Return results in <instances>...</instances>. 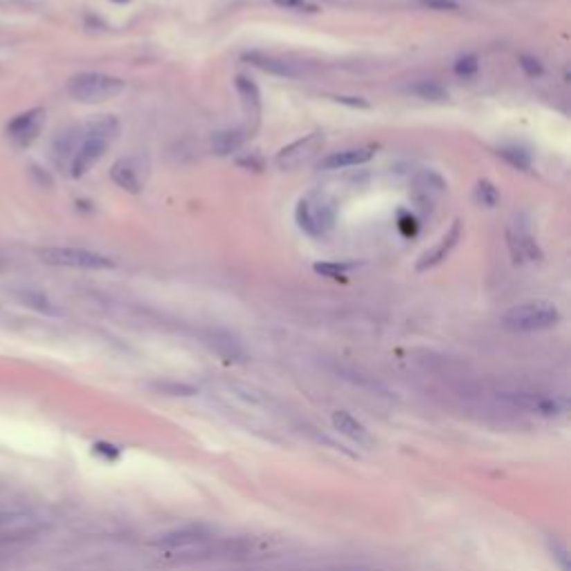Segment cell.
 Instances as JSON below:
<instances>
[{
	"instance_id": "7c38bea8",
	"label": "cell",
	"mask_w": 571,
	"mask_h": 571,
	"mask_svg": "<svg viewBox=\"0 0 571 571\" xmlns=\"http://www.w3.org/2000/svg\"><path fill=\"white\" fill-rule=\"evenodd\" d=\"M373 154H375V147L339 149V152L324 156L322 161H319V167L322 170H342V167H350V165H362V163L370 161Z\"/></svg>"
},
{
	"instance_id": "d4e9b609",
	"label": "cell",
	"mask_w": 571,
	"mask_h": 571,
	"mask_svg": "<svg viewBox=\"0 0 571 571\" xmlns=\"http://www.w3.org/2000/svg\"><path fill=\"white\" fill-rule=\"evenodd\" d=\"M520 67L525 69L527 76H540V74H543V65H540L536 58H531V56L520 58Z\"/></svg>"
},
{
	"instance_id": "3957f363",
	"label": "cell",
	"mask_w": 571,
	"mask_h": 571,
	"mask_svg": "<svg viewBox=\"0 0 571 571\" xmlns=\"http://www.w3.org/2000/svg\"><path fill=\"white\" fill-rule=\"evenodd\" d=\"M560 319V310L549 302H529L523 306H516L505 313L502 324L516 333H534V330H545L556 326Z\"/></svg>"
},
{
	"instance_id": "52a82bcc",
	"label": "cell",
	"mask_w": 571,
	"mask_h": 571,
	"mask_svg": "<svg viewBox=\"0 0 571 571\" xmlns=\"http://www.w3.org/2000/svg\"><path fill=\"white\" fill-rule=\"evenodd\" d=\"M45 125V112L41 107L29 109V112L18 114L12 123L7 125V136L12 138L16 145H29L34 138L41 134V129Z\"/></svg>"
},
{
	"instance_id": "8992f818",
	"label": "cell",
	"mask_w": 571,
	"mask_h": 571,
	"mask_svg": "<svg viewBox=\"0 0 571 571\" xmlns=\"http://www.w3.org/2000/svg\"><path fill=\"white\" fill-rule=\"evenodd\" d=\"M322 145H324V134L313 132L304 138H299L295 143L286 145L282 152L277 154L275 165L279 170H297V167L313 161V158L322 152Z\"/></svg>"
},
{
	"instance_id": "e0dca14e",
	"label": "cell",
	"mask_w": 571,
	"mask_h": 571,
	"mask_svg": "<svg viewBox=\"0 0 571 571\" xmlns=\"http://www.w3.org/2000/svg\"><path fill=\"white\" fill-rule=\"evenodd\" d=\"M235 87H237L239 96H242L246 109L257 118L259 105H262V94H259V87L253 81H250V78H246V76H237L235 78Z\"/></svg>"
},
{
	"instance_id": "ba28073f",
	"label": "cell",
	"mask_w": 571,
	"mask_h": 571,
	"mask_svg": "<svg viewBox=\"0 0 571 571\" xmlns=\"http://www.w3.org/2000/svg\"><path fill=\"white\" fill-rule=\"evenodd\" d=\"M109 176H112V181L118 188L127 190V192H141V188L145 183V165L141 158L136 156L118 158L112 165V170H109Z\"/></svg>"
},
{
	"instance_id": "cb8c5ba5",
	"label": "cell",
	"mask_w": 571,
	"mask_h": 571,
	"mask_svg": "<svg viewBox=\"0 0 571 571\" xmlns=\"http://www.w3.org/2000/svg\"><path fill=\"white\" fill-rule=\"evenodd\" d=\"M455 72L460 76H471L478 72V58L475 56H462L455 61Z\"/></svg>"
},
{
	"instance_id": "8fae6325",
	"label": "cell",
	"mask_w": 571,
	"mask_h": 571,
	"mask_svg": "<svg viewBox=\"0 0 571 571\" xmlns=\"http://www.w3.org/2000/svg\"><path fill=\"white\" fill-rule=\"evenodd\" d=\"M460 233H462V224H460V221H453V226H451L448 233H446L442 239H439V244H437L435 248L426 250V253H424L422 257H419L417 270H428V268L437 266L439 262H444L446 255L455 248L457 239H460Z\"/></svg>"
},
{
	"instance_id": "83f0119b",
	"label": "cell",
	"mask_w": 571,
	"mask_h": 571,
	"mask_svg": "<svg viewBox=\"0 0 571 571\" xmlns=\"http://www.w3.org/2000/svg\"><path fill=\"white\" fill-rule=\"evenodd\" d=\"M116 3H125V0H116Z\"/></svg>"
},
{
	"instance_id": "ffe728a7",
	"label": "cell",
	"mask_w": 571,
	"mask_h": 571,
	"mask_svg": "<svg viewBox=\"0 0 571 571\" xmlns=\"http://www.w3.org/2000/svg\"><path fill=\"white\" fill-rule=\"evenodd\" d=\"M500 154H502L511 165H516L520 170H527L531 165L529 152H525L523 147H502V149H500Z\"/></svg>"
},
{
	"instance_id": "30bf717a",
	"label": "cell",
	"mask_w": 571,
	"mask_h": 571,
	"mask_svg": "<svg viewBox=\"0 0 571 571\" xmlns=\"http://www.w3.org/2000/svg\"><path fill=\"white\" fill-rule=\"evenodd\" d=\"M333 426L342 433L344 437H348L350 442H355L359 446H373V435L368 433V428L355 419L353 415H348L346 410H335L333 413Z\"/></svg>"
},
{
	"instance_id": "ac0fdd59",
	"label": "cell",
	"mask_w": 571,
	"mask_h": 571,
	"mask_svg": "<svg viewBox=\"0 0 571 571\" xmlns=\"http://www.w3.org/2000/svg\"><path fill=\"white\" fill-rule=\"evenodd\" d=\"M410 92L419 98H426V101H444L446 98V89L435 81H419L410 87Z\"/></svg>"
},
{
	"instance_id": "44dd1931",
	"label": "cell",
	"mask_w": 571,
	"mask_h": 571,
	"mask_svg": "<svg viewBox=\"0 0 571 571\" xmlns=\"http://www.w3.org/2000/svg\"><path fill=\"white\" fill-rule=\"evenodd\" d=\"M348 270V264H315V273L328 279H344Z\"/></svg>"
},
{
	"instance_id": "4fadbf2b",
	"label": "cell",
	"mask_w": 571,
	"mask_h": 571,
	"mask_svg": "<svg viewBox=\"0 0 571 571\" xmlns=\"http://www.w3.org/2000/svg\"><path fill=\"white\" fill-rule=\"evenodd\" d=\"M250 63H253L255 67L259 69H264V72L268 74H277V76H286V78H295L304 72L302 67H299L297 63H290V61H284V58H277V56H266V54H248L246 56Z\"/></svg>"
},
{
	"instance_id": "d6986e66",
	"label": "cell",
	"mask_w": 571,
	"mask_h": 571,
	"mask_svg": "<svg viewBox=\"0 0 571 571\" xmlns=\"http://www.w3.org/2000/svg\"><path fill=\"white\" fill-rule=\"evenodd\" d=\"M475 199H478L480 206L493 208V206H498V201H500V192H498V188H496L493 183L487 181V179H482V181H480L478 188H475Z\"/></svg>"
},
{
	"instance_id": "2e32d148",
	"label": "cell",
	"mask_w": 571,
	"mask_h": 571,
	"mask_svg": "<svg viewBox=\"0 0 571 571\" xmlns=\"http://www.w3.org/2000/svg\"><path fill=\"white\" fill-rule=\"evenodd\" d=\"M246 129H224L212 136V149L219 156H228L237 152L239 147L246 143Z\"/></svg>"
},
{
	"instance_id": "7402d4cb",
	"label": "cell",
	"mask_w": 571,
	"mask_h": 571,
	"mask_svg": "<svg viewBox=\"0 0 571 571\" xmlns=\"http://www.w3.org/2000/svg\"><path fill=\"white\" fill-rule=\"evenodd\" d=\"M21 299L25 304H29L32 308H38V310H45V313H54V308L52 304L47 302V297L43 293H32V290H25V293L21 295Z\"/></svg>"
},
{
	"instance_id": "4316f807",
	"label": "cell",
	"mask_w": 571,
	"mask_h": 571,
	"mask_svg": "<svg viewBox=\"0 0 571 571\" xmlns=\"http://www.w3.org/2000/svg\"><path fill=\"white\" fill-rule=\"evenodd\" d=\"M335 101L339 103H348V105H362V107H368L366 101H362V98H350V96H337Z\"/></svg>"
},
{
	"instance_id": "9c48e42d",
	"label": "cell",
	"mask_w": 571,
	"mask_h": 571,
	"mask_svg": "<svg viewBox=\"0 0 571 571\" xmlns=\"http://www.w3.org/2000/svg\"><path fill=\"white\" fill-rule=\"evenodd\" d=\"M36 531V518L21 511H5L0 514V540L16 543L25 536H32Z\"/></svg>"
},
{
	"instance_id": "484cf974",
	"label": "cell",
	"mask_w": 571,
	"mask_h": 571,
	"mask_svg": "<svg viewBox=\"0 0 571 571\" xmlns=\"http://www.w3.org/2000/svg\"><path fill=\"white\" fill-rule=\"evenodd\" d=\"M422 3L430 9H457V3H453V0H422Z\"/></svg>"
},
{
	"instance_id": "5b68a950",
	"label": "cell",
	"mask_w": 571,
	"mask_h": 571,
	"mask_svg": "<svg viewBox=\"0 0 571 571\" xmlns=\"http://www.w3.org/2000/svg\"><path fill=\"white\" fill-rule=\"evenodd\" d=\"M295 219L302 230H306L308 235L319 237L324 235L326 230L333 228L335 221V210L330 203L322 201V199H302L297 203Z\"/></svg>"
},
{
	"instance_id": "9a60e30c",
	"label": "cell",
	"mask_w": 571,
	"mask_h": 571,
	"mask_svg": "<svg viewBox=\"0 0 571 571\" xmlns=\"http://www.w3.org/2000/svg\"><path fill=\"white\" fill-rule=\"evenodd\" d=\"M208 344H210V348L215 350V353H219L226 359H244V346L239 344L230 333H224V330H215V333H210Z\"/></svg>"
},
{
	"instance_id": "277c9868",
	"label": "cell",
	"mask_w": 571,
	"mask_h": 571,
	"mask_svg": "<svg viewBox=\"0 0 571 571\" xmlns=\"http://www.w3.org/2000/svg\"><path fill=\"white\" fill-rule=\"evenodd\" d=\"M38 259L47 266L76 268V270H107L116 266L114 259L85 248H61V246L41 248L38 250Z\"/></svg>"
},
{
	"instance_id": "603a6c76",
	"label": "cell",
	"mask_w": 571,
	"mask_h": 571,
	"mask_svg": "<svg viewBox=\"0 0 571 571\" xmlns=\"http://www.w3.org/2000/svg\"><path fill=\"white\" fill-rule=\"evenodd\" d=\"M273 3L279 5L282 9H293V12H310V14L319 12V7L308 3V0H273Z\"/></svg>"
},
{
	"instance_id": "6da1fadb",
	"label": "cell",
	"mask_w": 571,
	"mask_h": 571,
	"mask_svg": "<svg viewBox=\"0 0 571 571\" xmlns=\"http://www.w3.org/2000/svg\"><path fill=\"white\" fill-rule=\"evenodd\" d=\"M116 132V121L112 116H105L101 121H94L87 127L85 136L78 141V145L74 147L72 154V163H69V170H72V176H83L92 170L98 158L105 154V149L109 145V138Z\"/></svg>"
},
{
	"instance_id": "7a4b0ae2",
	"label": "cell",
	"mask_w": 571,
	"mask_h": 571,
	"mask_svg": "<svg viewBox=\"0 0 571 571\" xmlns=\"http://www.w3.org/2000/svg\"><path fill=\"white\" fill-rule=\"evenodd\" d=\"M125 89V81L103 72H81L69 78L67 94L78 103H105Z\"/></svg>"
},
{
	"instance_id": "5bb4252c",
	"label": "cell",
	"mask_w": 571,
	"mask_h": 571,
	"mask_svg": "<svg viewBox=\"0 0 571 571\" xmlns=\"http://www.w3.org/2000/svg\"><path fill=\"white\" fill-rule=\"evenodd\" d=\"M507 239H509L511 255H514L516 262H534V259H540L538 244L527 233H523V230H509Z\"/></svg>"
}]
</instances>
